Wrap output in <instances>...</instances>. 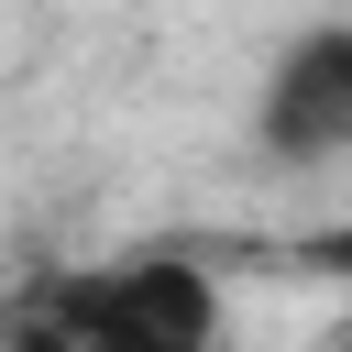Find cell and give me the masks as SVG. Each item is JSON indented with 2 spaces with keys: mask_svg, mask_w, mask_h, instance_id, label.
Returning a JSON list of instances; mask_svg holds the SVG:
<instances>
[{
  "mask_svg": "<svg viewBox=\"0 0 352 352\" xmlns=\"http://www.w3.org/2000/svg\"><path fill=\"white\" fill-rule=\"evenodd\" d=\"M0 352H88V341H77V330H66L55 308H33L22 330H0Z\"/></svg>",
  "mask_w": 352,
  "mask_h": 352,
  "instance_id": "obj_3",
  "label": "cell"
},
{
  "mask_svg": "<svg viewBox=\"0 0 352 352\" xmlns=\"http://www.w3.org/2000/svg\"><path fill=\"white\" fill-rule=\"evenodd\" d=\"M44 308L88 341V352H209L220 341V286L187 253H121V264H77L44 286Z\"/></svg>",
  "mask_w": 352,
  "mask_h": 352,
  "instance_id": "obj_1",
  "label": "cell"
},
{
  "mask_svg": "<svg viewBox=\"0 0 352 352\" xmlns=\"http://www.w3.org/2000/svg\"><path fill=\"white\" fill-rule=\"evenodd\" d=\"M341 352H352V330H341Z\"/></svg>",
  "mask_w": 352,
  "mask_h": 352,
  "instance_id": "obj_4",
  "label": "cell"
},
{
  "mask_svg": "<svg viewBox=\"0 0 352 352\" xmlns=\"http://www.w3.org/2000/svg\"><path fill=\"white\" fill-rule=\"evenodd\" d=\"M253 132H264V154H286V165L352 154V22H308V33L264 66Z\"/></svg>",
  "mask_w": 352,
  "mask_h": 352,
  "instance_id": "obj_2",
  "label": "cell"
}]
</instances>
